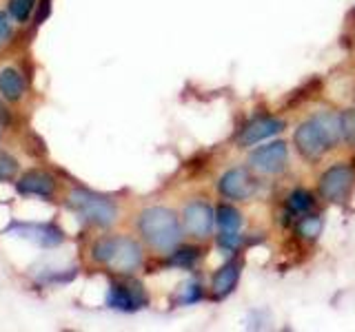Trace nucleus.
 <instances>
[{
  "label": "nucleus",
  "instance_id": "23",
  "mask_svg": "<svg viewBox=\"0 0 355 332\" xmlns=\"http://www.w3.org/2000/svg\"><path fill=\"white\" fill-rule=\"evenodd\" d=\"M218 243H220V246L225 248V250L233 252V250H236V248L240 246V243H242V237L238 235V232H225V230H222V232H220V237H218Z\"/></svg>",
  "mask_w": 355,
  "mask_h": 332
},
{
  "label": "nucleus",
  "instance_id": "5",
  "mask_svg": "<svg viewBox=\"0 0 355 332\" xmlns=\"http://www.w3.org/2000/svg\"><path fill=\"white\" fill-rule=\"evenodd\" d=\"M149 304V297L144 293L140 282L133 279H120L111 282L107 290V306L120 310V313H136Z\"/></svg>",
  "mask_w": 355,
  "mask_h": 332
},
{
  "label": "nucleus",
  "instance_id": "6",
  "mask_svg": "<svg viewBox=\"0 0 355 332\" xmlns=\"http://www.w3.org/2000/svg\"><path fill=\"white\" fill-rule=\"evenodd\" d=\"M293 142H295L300 155L306 158V160H313V162L320 160L329 149H333L329 144V140H327V136H324V131H322L320 124L315 122V118L302 122V124L295 129Z\"/></svg>",
  "mask_w": 355,
  "mask_h": 332
},
{
  "label": "nucleus",
  "instance_id": "1",
  "mask_svg": "<svg viewBox=\"0 0 355 332\" xmlns=\"http://www.w3.org/2000/svg\"><path fill=\"white\" fill-rule=\"evenodd\" d=\"M138 230L142 239L160 252L173 250L182 239V228L180 221H178V215L171 208L164 206L144 208L138 217Z\"/></svg>",
  "mask_w": 355,
  "mask_h": 332
},
{
  "label": "nucleus",
  "instance_id": "12",
  "mask_svg": "<svg viewBox=\"0 0 355 332\" xmlns=\"http://www.w3.org/2000/svg\"><path fill=\"white\" fill-rule=\"evenodd\" d=\"M16 188L20 195L31 197H51L53 195V177L44 171H29L16 182Z\"/></svg>",
  "mask_w": 355,
  "mask_h": 332
},
{
  "label": "nucleus",
  "instance_id": "2",
  "mask_svg": "<svg viewBox=\"0 0 355 332\" xmlns=\"http://www.w3.org/2000/svg\"><path fill=\"white\" fill-rule=\"evenodd\" d=\"M94 261L107 266L109 270L129 275L140 268L142 248L129 237H103L92 248Z\"/></svg>",
  "mask_w": 355,
  "mask_h": 332
},
{
  "label": "nucleus",
  "instance_id": "4",
  "mask_svg": "<svg viewBox=\"0 0 355 332\" xmlns=\"http://www.w3.org/2000/svg\"><path fill=\"white\" fill-rule=\"evenodd\" d=\"M355 184V171L349 164H333L320 177V193L331 204L347 202Z\"/></svg>",
  "mask_w": 355,
  "mask_h": 332
},
{
  "label": "nucleus",
  "instance_id": "20",
  "mask_svg": "<svg viewBox=\"0 0 355 332\" xmlns=\"http://www.w3.org/2000/svg\"><path fill=\"white\" fill-rule=\"evenodd\" d=\"M18 173V162L16 158H11L9 153L0 151V182H7V180H14Z\"/></svg>",
  "mask_w": 355,
  "mask_h": 332
},
{
  "label": "nucleus",
  "instance_id": "24",
  "mask_svg": "<svg viewBox=\"0 0 355 332\" xmlns=\"http://www.w3.org/2000/svg\"><path fill=\"white\" fill-rule=\"evenodd\" d=\"M11 36H14V27H11L9 16L5 14V11H0V49H3L5 44L11 40Z\"/></svg>",
  "mask_w": 355,
  "mask_h": 332
},
{
  "label": "nucleus",
  "instance_id": "19",
  "mask_svg": "<svg viewBox=\"0 0 355 332\" xmlns=\"http://www.w3.org/2000/svg\"><path fill=\"white\" fill-rule=\"evenodd\" d=\"M198 259V248H180L171 255V264L178 266V268H191Z\"/></svg>",
  "mask_w": 355,
  "mask_h": 332
},
{
  "label": "nucleus",
  "instance_id": "22",
  "mask_svg": "<svg viewBox=\"0 0 355 332\" xmlns=\"http://www.w3.org/2000/svg\"><path fill=\"white\" fill-rule=\"evenodd\" d=\"M200 299H202V286L196 284V282L184 286V290L180 295V302L182 304H196V302H200Z\"/></svg>",
  "mask_w": 355,
  "mask_h": 332
},
{
  "label": "nucleus",
  "instance_id": "10",
  "mask_svg": "<svg viewBox=\"0 0 355 332\" xmlns=\"http://www.w3.org/2000/svg\"><path fill=\"white\" fill-rule=\"evenodd\" d=\"M282 129H284V122L277 118H269V116L253 118L251 122H247V124L242 127L238 142L242 147H253V144H258L260 140H266L275 136V133H280Z\"/></svg>",
  "mask_w": 355,
  "mask_h": 332
},
{
  "label": "nucleus",
  "instance_id": "7",
  "mask_svg": "<svg viewBox=\"0 0 355 332\" xmlns=\"http://www.w3.org/2000/svg\"><path fill=\"white\" fill-rule=\"evenodd\" d=\"M286 158H288V147L284 142H271L264 144V147L255 149L249 155V162L255 171L266 173V175H275L284 171L286 166Z\"/></svg>",
  "mask_w": 355,
  "mask_h": 332
},
{
  "label": "nucleus",
  "instance_id": "21",
  "mask_svg": "<svg viewBox=\"0 0 355 332\" xmlns=\"http://www.w3.org/2000/svg\"><path fill=\"white\" fill-rule=\"evenodd\" d=\"M342 133H344V140L355 144V109H349L342 113Z\"/></svg>",
  "mask_w": 355,
  "mask_h": 332
},
{
  "label": "nucleus",
  "instance_id": "16",
  "mask_svg": "<svg viewBox=\"0 0 355 332\" xmlns=\"http://www.w3.org/2000/svg\"><path fill=\"white\" fill-rule=\"evenodd\" d=\"M322 217L320 215H304L302 219L297 221V226H295V232L302 239H309V241H313L320 237V232H322Z\"/></svg>",
  "mask_w": 355,
  "mask_h": 332
},
{
  "label": "nucleus",
  "instance_id": "9",
  "mask_svg": "<svg viewBox=\"0 0 355 332\" xmlns=\"http://www.w3.org/2000/svg\"><path fill=\"white\" fill-rule=\"evenodd\" d=\"M184 228L193 237H207L216 224V210L205 202H191L184 208Z\"/></svg>",
  "mask_w": 355,
  "mask_h": 332
},
{
  "label": "nucleus",
  "instance_id": "18",
  "mask_svg": "<svg viewBox=\"0 0 355 332\" xmlns=\"http://www.w3.org/2000/svg\"><path fill=\"white\" fill-rule=\"evenodd\" d=\"M36 5L38 0H9V14L16 22H27Z\"/></svg>",
  "mask_w": 355,
  "mask_h": 332
},
{
  "label": "nucleus",
  "instance_id": "25",
  "mask_svg": "<svg viewBox=\"0 0 355 332\" xmlns=\"http://www.w3.org/2000/svg\"><path fill=\"white\" fill-rule=\"evenodd\" d=\"M0 120H3V122L7 120V111H5V107H3V104H0Z\"/></svg>",
  "mask_w": 355,
  "mask_h": 332
},
{
  "label": "nucleus",
  "instance_id": "8",
  "mask_svg": "<svg viewBox=\"0 0 355 332\" xmlns=\"http://www.w3.org/2000/svg\"><path fill=\"white\" fill-rule=\"evenodd\" d=\"M218 188L227 199L247 202V199L255 193L258 184H255V177L247 169H231L220 177Z\"/></svg>",
  "mask_w": 355,
  "mask_h": 332
},
{
  "label": "nucleus",
  "instance_id": "11",
  "mask_svg": "<svg viewBox=\"0 0 355 332\" xmlns=\"http://www.w3.org/2000/svg\"><path fill=\"white\" fill-rule=\"evenodd\" d=\"M14 232H18L20 237L36 241L38 246H44V248L60 246L64 241L62 230L55 228L53 224H18V226H14Z\"/></svg>",
  "mask_w": 355,
  "mask_h": 332
},
{
  "label": "nucleus",
  "instance_id": "13",
  "mask_svg": "<svg viewBox=\"0 0 355 332\" xmlns=\"http://www.w3.org/2000/svg\"><path fill=\"white\" fill-rule=\"evenodd\" d=\"M240 273H242V264L240 261H229V264L222 266V268L214 277V295L218 299L229 297L233 290H236Z\"/></svg>",
  "mask_w": 355,
  "mask_h": 332
},
{
  "label": "nucleus",
  "instance_id": "14",
  "mask_svg": "<svg viewBox=\"0 0 355 332\" xmlns=\"http://www.w3.org/2000/svg\"><path fill=\"white\" fill-rule=\"evenodd\" d=\"M25 91H27V82L18 69L7 66V69L0 71V95L5 100H9V102H18V100L25 95Z\"/></svg>",
  "mask_w": 355,
  "mask_h": 332
},
{
  "label": "nucleus",
  "instance_id": "17",
  "mask_svg": "<svg viewBox=\"0 0 355 332\" xmlns=\"http://www.w3.org/2000/svg\"><path fill=\"white\" fill-rule=\"evenodd\" d=\"M313 195H311L309 191H302V188H297V191H293L291 195H288L286 199V206L291 213L295 215H306L311 208H313Z\"/></svg>",
  "mask_w": 355,
  "mask_h": 332
},
{
  "label": "nucleus",
  "instance_id": "15",
  "mask_svg": "<svg viewBox=\"0 0 355 332\" xmlns=\"http://www.w3.org/2000/svg\"><path fill=\"white\" fill-rule=\"evenodd\" d=\"M216 221L218 226L225 230V232H238L240 226H242V215L238 213L233 206H218L216 210Z\"/></svg>",
  "mask_w": 355,
  "mask_h": 332
},
{
  "label": "nucleus",
  "instance_id": "3",
  "mask_svg": "<svg viewBox=\"0 0 355 332\" xmlns=\"http://www.w3.org/2000/svg\"><path fill=\"white\" fill-rule=\"evenodd\" d=\"M67 206H69L76 215H80L85 221L100 228H107L118 219V206L114 199L94 193V191H87V188H73V191L67 195Z\"/></svg>",
  "mask_w": 355,
  "mask_h": 332
}]
</instances>
